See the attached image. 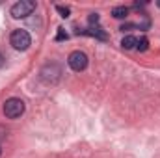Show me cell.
<instances>
[{
    "instance_id": "obj_10",
    "label": "cell",
    "mask_w": 160,
    "mask_h": 158,
    "mask_svg": "<svg viewBox=\"0 0 160 158\" xmlns=\"http://www.w3.org/2000/svg\"><path fill=\"white\" fill-rule=\"evenodd\" d=\"M99 22V15L97 13H91L89 15V24H97Z\"/></svg>"
},
{
    "instance_id": "obj_5",
    "label": "cell",
    "mask_w": 160,
    "mask_h": 158,
    "mask_svg": "<svg viewBox=\"0 0 160 158\" xmlns=\"http://www.w3.org/2000/svg\"><path fill=\"white\" fill-rule=\"evenodd\" d=\"M82 34L84 36H93V37H97V39H101V41L108 39V36H106V32L102 28H88V30H82Z\"/></svg>"
},
{
    "instance_id": "obj_7",
    "label": "cell",
    "mask_w": 160,
    "mask_h": 158,
    "mask_svg": "<svg viewBox=\"0 0 160 158\" xmlns=\"http://www.w3.org/2000/svg\"><path fill=\"white\" fill-rule=\"evenodd\" d=\"M112 15H114L116 19H125V17L128 15V7H125V6H118V7L112 9Z\"/></svg>"
},
{
    "instance_id": "obj_8",
    "label": "cell",
    "mask_w": 160,
    "mask_h": 158,
    "mask_svg": "<svg viewBox=\"0 0 160 158\" xmlns=\"http://www.w3.org/2000/svg\"><path fill=\"white\" fill-rule=\"evenodd\" d=\"M147 47H149V41H147V37H142V39H138V43H136V48L138 50H147Z\"/></svg>"
},
{
    "instance_id": "obj_12",
    "label": "cell",
    "mask_w": 160,
    "mask_h": 158,
    "mask_svg": "<svg viewBox=\"0 0 160 158\" xmlns=\"http://www.w3.org/2000/svg\"><path fill=\"white\" fill-rule=\"evenodd\" d=\"M4 62H6V60H4V56H2V52H0V69L4 67Z\"/></svg>"
},
{
    "instance_id": "obj_9",
    "label": "cell",
    "mask_w": 160,
    "mask_h": 158,
    "mask_svg": "<svg viewBox=\"0 0 160 158\" xmlns=\"http://www.w3.org/2000/svg\"><path fill=\"white\" fill-rule=\"evenodd\" d=\"M58 11L62 13V17H69V13H71V9L67 6H58Z\"/></svg>"
},
{
    "instance_id": "obj_14",
    "label": "cell",
    "mask_w": 160,
    "mask_h": 158,
    "mask_svg": "<svg viewBox=\"0 0 160 158\" xmlns=\"http://www.w3.org/2000/svg\"><path fill=\"white\" fill-rule=\"evenodd\" d=\"M158 6H160V2H158Z\"/></svg>"
},
{
    "instance_id": "obj_3",
    "label": "cell",
    "mask_w": 160,
    "mask_h": 158,
    "mask_svg": "<svg viewBox=\"0 0 160 158\" xmlns=\"http://www.w3.org/2000/svg\"><path fill=\"white\" fill-rule=\"evenodd\" d=\"M34 9H36V2L34 0H21V2L11 6V15L15 19H24V17L32 15Z\"/></svg>"
},
{
    "instance_id": "obj_1",
    "label": "cell",
    "mask_w": 160,
    "mask_h": 158,
    "mask_svg": "<svg viewBox=\"0 0 160 158\" xmlns=\"http://www.w3.org/2000/svg\"><path fill=\"white\" fill-rule=\"evenodd\" d=\"M4 114H6V117H9V119L21 117L24 114V102L21 99H15V97L8 99L6 104H4Z\"/></svg>"
},
{
    "instance_id": "obj_6",
    "label": "cell",
    "mask_w": 160,
    "mask_h": 158,
    "mask_svg": "<svg viewBox=\"0 0 160 158\" xmlns=\"http://www.w3.org/2000/svg\"><path fill=\"white\" fill-rule=\"evenodd\" d=\"M136 43H138V39L134 36H127V37H123V41H121V47L127 48V50H130V48H136Z\"/></svg>"
},
{
    "instance_id": "obj_2",
    "label": "cell",
    "mask_w": 160,
    "mask_h": 158,
    "mask_svg": "<svg viewBox=\"0 0 160 158\" xmlns=\"http://www.w3.org/2000/svg\"><path fill=\"white\" fill-rule=\"evenodd\" d=\"M9 43L15 50H26L30 45H32V37L26 30H15L9 37Z\"/></svg>"
},
{
    "instance_id": "obj_13",
    "label": "cell",
    "mask_w": 160,
    "mask_h": 158,
    "mask_svg": "<svg viewBox=\"0 0 160 158\" xmlns=\"http://www.w3.org/2000/svg\"><path fill=\"white\" fill-rule=\"evenodd\" d=\"M0 153H2V149H0Z\"/></svg>"
},
{
    "instance_id": "obj_11",
    "label": "cell",
    "mask_w": 160,
    "mask_h": 158,
    "mask_svg": "<svg viewBox=\"0 0 160 158\" xmlns=\"http://www.w3.org/2000/svg\"><path fill=\"white\" fill-rule=\"evenodd\" d=\"M58 30H60V32H58V37H56V39H67V34H65L62 28H58Z\"/></svg>"
},
{
    "instance_id": "obj_4",
    "label": "cell",
    "mask_w": 160,
    "mask_h": 158,
    "mask_svg": "<svg viewBox=\"0 0 160 158\" xmlns=\"http://www.w3.org/2000/svg\"><path fill=\"white\" fill-rule=\"evenodd\" d=\"M67 63H69V67H71L73 71L80 73V71H84V69L88 67V56H86L84 52H80V50H75V52L69 54Z\"/></svg>"
}]
</instances>
